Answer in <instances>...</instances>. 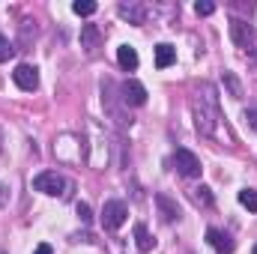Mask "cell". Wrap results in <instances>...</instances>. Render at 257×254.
<instances>
[{"mask_svg":"<svg viewBox=\"0 0 257 254\" xmlns=\"http://www.w3.org/2000/svg\"><path fill=\"white\" fill-rule=\"evenodd\" d=\"M218 120H221V114H218L215 87L212 84H200L197 87V96H194V123H197V132L206 135V138H212Z\"/></svg>","mask_w":257,"mask_h":254,"instance_id":"1","label":"cell"},{"mask_svg":"<svg viewBox=\"0 0 257 254\" xmlns=\"http://www.w3.org/2000/svg\"><path fill=\"white\" fill-rule=\"evenodd\" d=\"M171 162H174L177 174H180V177H186V180L200 177V171H203V168H200V159L194 156L192 150H186V147H180V150L174 153V159H171Z\"/></svg>","mask_w":257,"mask_h":254,"instance_id":"2","label":"cell"},{"mask_svg":"<svg viewBox=\"0 0 257 254\" xmlns=\"http://www.w3.org/2000/svg\"><path fill=\"white\" fill-rule=\"evenodd\" d=\"M126 218H128V206L123 200H105V206H102V224H105V230H120L126 224Z\"/></svg>","mask_w":257,"mask_h":254,"instance_id":"3","label":"cell"},{"mask_svg":"<svg viewBox=\"0 0 257 254\" xmlns=\"http://www.w3.org/2000/svg\"><path fill=\"white\" fill-rule=\"evenodd\" d=\"M72 183H66L63 177L57 174V171H42V174H36L33 177V189L36 191H42V194H66L63 189H69Z\"/></svg>","mask_w":257,"mask_h":254,"instance_id":"4","label":"cell"},{"mask_svg":"<svg viewBox=\"0 0 257 254\" xmlns=\"http://www.w3.org/2000/svg\"><path fill=\"white\" fill-rule=\"evenodd\" d=\"M12 81H15L24 93H33V90L39 87V72H36V66H30V63H18L15 72H12Z\"/></svg>","mask_w":257,"mask_h":254,"instance_id":"5","label":"cell"},{"mask_svg":"<svg viewBox=\"0 0 257 254\" xmlns=\"http://www.w3.org/2000/svg\"><path fill=\"white\" fill-rule=\"evenodd\" d=\"M120 99H123L126 105L141 108V105H147V87H144L141 81L128 78V81H123V87H120Z\"/></svg>","mask_w":257,"mask_h":254,"instance_id":"6","label":"cell"},{"mask_svg":"<svg viewBox=\"0 0 257 254\" xmlns=\"http://www.w3.org/2000/svg\"><path fill=\"white\" fill-rule=\"evenodd\" d=\"M230 39L239 45V48H248L251 39H254V27L242 18H230Z\"/></svg>","mask_w":257,"mask_h":254,"instance_id":"7","label":"cell"},{"mask_svg":"<svg viewBox=\"0 0 257 254\" xmlns=\"http://www.w3.org/2000/svg\"><path fill=\"white\" fill-rule=\"evenodd\" d=\"M206 242H209L218 254H233V248H236V242H233L227 233H221L218 227H209V230H206Z\"/></svg>","mask_w":257,"mask_h":254,"instance_id":"8","label":"cell"},{"mask_svg":"<svg viewBox=\"0 0 257 254\" xmlns=\"http://www.w3.org/2000/svg\"><path fill=\"white\" fill-rule=\"evenodd\" d=\"M156 203H159L162 221H177V218H180V206H177V200H171L168 194H156Z\"/></svg>","mask_w":257,"mask_h":254,"instance_id":"9","label":"cell"},{"mask_svg":"<svg viewBox=\"0 0 257 254\" xmlns=\"http://www.w3.org/2000/svg\"><path fill=\"white\" fill-rule=\"evenodd\" d=\"M117 63H120V69H126V72H135L138 69V51L132 45H120L117 48Z\"/></svg>","mask_w":257,"mask_h":254,"instance_id":"10","label":"cell"},{"mask_svg":"<svg viewBox=\"0 0 257 254\" xmlns=\"http://www.w3.org/2000/svg\"><path fill=\"white\" fill-rule=\"evenodd\" d=\"M174 60H177V48L168 45V42H159V45H156V66H159V69H168Z\"/></svg>","mask_w":257,"mask_h":254,"instance_id":"11","label":"cell"},{"mask_svg":"<svg viewBox=\"0 0 257 254\" xmlns=\"http://www.w3.org/2000/svg\"><path fill=\"white\" fill-rule=\"evenodd\" d=\"M135 245H138V251H141V254L153 251V245H156V239L150 236V230H147V224H135Z\"/></svg>","mask_w":257,"mask_h":254,"instance_id":"12","label":"cell"},{"mask_svg":"<svg viewBox=\"0 0 257 254\" xmlns=\"http://www.w3.org/2000/svg\"><path fill=\"white\" fill-rule=\"evenodd\" d=\"M81 45H84L87 51H96V45H99V30H96L93 24H84V30H81Z\"/></svg>","mask_w":257,"mask_h":254,"instance_id":"13","label":"cell"},{"mask_svg":"<svg viewBox=\"0 0 257 254\" xmlns=\"http://www.w3.org/2000/svg\"><path fill=\"white\" fill-rule=\"evenodd\" d=\"M96 9H99V6H96L93 0H75V3H72V12H75V15H81V18L96 15Z\"/></svg>","mask_w":257,"mask_h":254,"instance_id":"14","label":"cell"},{"mask_svg":"<svg viewBox=\"0 0 257 254\" xmlns=\"http://www.w3.org/2000/svg\"><path fill=\"white\" fill-rule=\"evenodd\" d=\"M120 15L128 18V21H135V24H144V9H141V6H128V3H123V6H120Z\"/></svg>","mask_w":257,"mask_h":254,"instance_id":"15","label":"cell"},{"mask_svg":"<svg viewBox=\"0 0 257 254\" xmlns=\"http://www.w3.org/2000/svg\"><path fill=\"white\" fill-rule=\"evenodd\" d=\"M239 203H242L245 209L257 212V191L254 189H242V191H239Z\"/></svg>","mask_w":257,"mask_h":254,"instance_id":"16","label":"cell"},{"mask_svg":"<svg viewBox=\"0 0 257 254\" xmlns=\"http://www.w3.org/2000/svg\"><path fill=\"white\" fill-rule=\"evenodd\" d=\"M224 84H227V90H230V96H233V99H239V96H242V87H239V81H236V75H233V72H224Z\"/></svg>","mask_w":257,"mask_h":254,"instance_id":"17","label":"cell"},{"mask_svg":"<svg viewBox=\"0 0 257 254\" xmlns=\"http://www.w3.org/2000/svg\"><path fill=\"white\" fill-rule=\"evenodd\" d=\"M194 203H200V206H212V191L206 189V186H200V189H194Z\"/></svg>","mask_w":257,"mask_h":254,"instance_id":"18","label":"cell"},{"mask_svg":"<svg viewBox=\"0 0 257 254\" xmlns=\"http://www.w3.org/2000/svg\"><path fill=\"white\" fill-rule=\"evenodd\" d=\"M12 54H15V45H12V42H9V39L0 33V63H6Z\"/></svg>","mask_w":257,"mask_h":254,"instance_id":"19","label":"cell"},{"mask_svg":"<svg viewBox=\"0 0 257 254\" xmlns=\"http://www.w3.org/2000/svg\"><path fill=\"white\" fill-rule=\"evenodd\" d=\"M194 12H197V15H212V12H215V3H209V0H197V3H194Z\"/></svg>","mask_w":257,"mask_h":254,"instance_id":"20","label":"cell"},{"mask_svg":"<svg viewBox=\"0 0 257 254\" xmlns=\"http://www.w3.org/2000/svg\"><path fill=\"white\" fill-rule=\"evenodd\" d=\"M245 123L257 132V108H248V111H245Z\"/></svg>","mask_w":257,"mask_h":254,"instance_id":"21","label":"cell"},{"mask_svg":"<svg viewBox=\"0 0 257 254\" xmlns=\"http://www.w3.org/2000/svg\"><path fill=\"white\" fill-rule=\"evenodd\" d=\"M78 215H81V221H90L93 215H90V206L87 203H78Z\"/></svg>","mask_w":257,"mask_h":254,"instance_id":"22","label":"cell"},{"mask_svg":"<svg viewBox=\"0 0 257 254\" xmlns=\"http://www.w3.org/2000/svg\"><path fill=\"white\" fill-rule=\"evenodd\" d=\"M36 254H54V251H51V245H48V242H42V245H36Z\"/></svg>","mask_w":257,"mask_h":254,"instance_id":"23","label":"cell"},{"mask_svg":"<svg viewBox=\"0 0 257 254\" xmlns=\"http://www.w3.org/2000/svg\"><path fill=\"white\" fill-rule=\"evenodd\" d=\"M251 254H257V245H254V251H251Z\"/></svg>","mask_w":257,"mask_h":254,"instance_id":"24","label":"cell"}]
</instances>
